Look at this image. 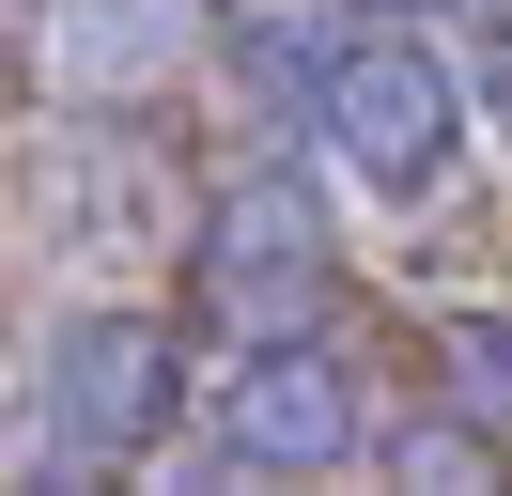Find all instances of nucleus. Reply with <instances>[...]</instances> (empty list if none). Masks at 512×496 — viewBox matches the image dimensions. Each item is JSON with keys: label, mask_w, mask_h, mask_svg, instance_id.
<instances>
[{"label": "nucleus", "mask_w": 512, "mask_h": 496, "mask_svg": "<svg viewBox=\"0 0 512 496\" xmlns=\"http://www.w3.org/2000/svg\"><path fill=\"white\" fill-rule=\"evenodd\" d=\"M311 295H326V202L295 171H233L202 202V310L280 341V326H311Z\"/></svg>", "instance_id": "1"}, {"label": "nucleus", "mask_w": 512, "mask_h": 496, "mask_svg": "<svg viewBox=\"0 0 512 496\" xmlns=\"http://www.w3.org/2000/svg\"><path fill=\"white\" fill-rule=\"evenodd\" d=\"M311 109H326V140H342V171H373V186H435L450 140H466L450 47H388V31H373V47H326Z\"/></svg>", "instance_id": "2"}, {"label": "nucleus", "mask_w": 512, "mask_h": 496, "mask_svg": "<svg viewBox=\"0 0 512 496\" xmlns=\"http://www.w3.org/2000/svg\"><path fill=\"white\" fill-rule=\"evenodd\" d=\"M342 450H357V372L280 326L233 372V403H218V465H264V481H280V465H342Z\"/></svg>", "instance_id": "3"}, {"label": "nucleus", "mask_w": 512, "mask_h": 496, "mask_svg": "<svg viewBox=\"0 0 512 496\" xmlns=\"http://www.w3.org/2000/svg\"><path fill=\"white\" fill-rule=\"evenodd\" d=\"M171 388H187V357H171V326H140V310L63 326V372H47V403H63V450H140V434L171 419Z\"/></svg>", "instance_id": "4"}, {"label": "nucleus", "mask_w": 512, "mask_h": 496, "mask_svg": "<svg viewBox=\"0 0 512 496\" xmlns=\"http://www.w3.org/2000/svg\"><path fill=\"white\" fill-rule=\"evenodd\" d=\"M450 357H466V388H481V403H497V419H512V326H466V341H450Z\"/></svg>", "instance_id": "5"}]
</instances>
